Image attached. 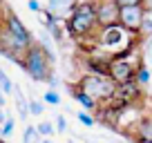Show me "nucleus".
<instances>
[{
	"mask_svg": "<svg viewBox=\"0 0 152 143\" xmlns=\"http://www.w3.org/2000/svg\"><path fill=\"white\" fill-rule=\"evenodd\" d=\"M52 63H54V54H49V52H47V49H45L40 43H34L31 47L25 52L20 67L25 69V74H27L31 81L47 83L49 78L54 76Z\"/></svg>",
	"mask_w": 152,
	"mask_h": 143,
	"instance_id": "f257e3e1",
	"label": "nucleus"
},
{
	"mask_svg": "<svg viewBox=\"0 0 152 143\" xmlns=\"http://www.w3.org/2000/svg\"><path fill=\"white\" fill-rule=\"evenodd\" d=\"M67 34H72L74 38H85L92 36L99 27L96 23V14H94V2H76L72 16L63 23Z\"/></svg>",
	"mask_w": 152,
	"mask_h": 143,
	"instance_id": "f03ea898",
	"label": "nucleus"
},
{
	"mask_svg": "<svg viewBox=\"0 0 152 143\" xmlns=\"http://www.w3.org/2000/svg\"><path fill=\"white\" fill-rule=\"evenodd\" d=\"M76 90L87 94L94 103H107L116 96V85L110 81V76H92V74H83Z\"/></svg>",
	"mask_w": 152,
	"mask_h": 143,
	"instance_id": "7ed1b4c3",
	"label": "nucleus"
},
{
	"mask_svg": "<svg viewBox=\"0 0 152 143\" xmlns=\"http://www.w3.org/2000/svg\"><path fill=\"white\" fill-rule=\"evenodd\" d=\"M119 5V27L125 29L128 34L141 31V20H143V2L141 0H116Z\"/></svg>",
	"mask_w": 152,
	"mask_h": 143,
	"instance_id": "20e7f679",
	"label": "nucleus"
},
{
	"mask_svg": "<svg viewBox=\"0 0 152 143\" xmlns=\"http://www.w3.org/2000/svg\"><path fill=\"white\" fill-rule=\"evenodd\" d=\"M134 74H137V67H134L125 56H114L112 61H110V65H107V76L116 87L132 83Z\"/></svg>",
	"mask_w": 152,
	"mask_h": 143,
	"instance_id": "39448f33",
	"label": "nucleus"
},
{
	"mask_svg": "<svg viewBox=\"0 0 152 143\" xmlns=\"http://www.w3.org/2000/svg\"><path fill=\"white\" fill-rule=\"evenodd\" d=\"M94 14H96V23H99V29H112L119 27V5L116 0H101V2H94Z\"/></svg>",
	"mask_w": 152,
	"mask_h": 143,
	"instance_id": "423d86ee",
	"label": "nucleus"
},
{
	"mask_svg": "<svg viewBox=\"0 0 152 143\" xmlns=\"http://www.w3.org/2000/svg\"><path fill=\"white\" fill-rule=\"evenodd\" d=\"M2 27H5L7 31H9L11 36H14V38L25 47V49H29L34 43H36V40H34V34L29 31L27 27H25V23H23V20H20L16 14H7V16H5V20H2Z\"/></svg>",
	"mask_w": 152,
	"mask_h": 143,
	"instance_id": "0eeeda50",
	"label": "nucleus"
},
{
	"mask_svg": "<svg viewBox=\"0 0 152 143\" xmlns=\"http://www.w3.org/2000/svg\"><path fill=\"white\" fill-rule=\"evenodd\" d=\"M125 29L121 27H112V29H101V45L103 47H112V45H116L119 40L125 38Z\"/></svg>",
	"mask_w": 152,
	"mask_h": 143,
	"instance_id": "6e6552de",
	"label": "nucleus"
},
{
	"mask_svg": "<svg viewBox=\"0 0 152 143\" xmlns=\"http://www.w3.org/2000/svg\"><path fill=\"white\" fill-rule=\"evenodd\" d=\"M137 141H152V116L137 121Z\"/></svg>",
	"mask_w": 152,
	"mask_h": 143,
	"instance_id": "1a4fd4ad",
	"label": "nucleus"
},
{
	"mask_svg": "<svg viewBox=\"0 0 152 143\" xmlns=\"http://www.w3.org/2000/svg\"><path fill=\"white\" fill-rule=\"evenodd\" d=\"M139 36H145V38H152V5L143 2V20H141V31Z\"/></svg>",
	"mask_w": 152,
	"mask_h": 143,
	"instance_id": "9d476101",
	"label": "nucleus"
},
{
	"mask_svg": "<svg viewBox=\"0 0 152 143\" xmlns=\"http://www.w3.org/2000/svg\"><path fill=\"white\" fill-rule=\"evenodd\" d=\"M72 96H74V98L78 101V103H81L83 107H85V112H94L96 107H99V103H94V101H92V98H90V96H87V94H83V92H78V90H76V87H74V92H72Z\"/></svg>",
	"mask_w": 152,
	"mask_h": 143,
	"instance_id": "9b49d317",
	"label": "nucleus"
},
{
	"mask_svg": "<svg viewBox=\"0 0 152 143\" xmlns=\"http://www.w3.org/2000/svg\"><path fill=\"white\" fill-rule=\"evenodd\" d=\"M134 83H137V85H148V83H150V69H148L143 63L137 67V74H134Z\"/></svg>",
	"mask_w": 152,
	"mask_h": 143,
	"instance_id": "f8f14e48",
	"label": "nucleus"
},
{
	"mask_svg": "<svg viewBox=\"0 0 152 143\" xmlns=\"http://www.w3.org/2000/svg\"><path fill=\"white\" fill-rule=\"evenodd\" d=\"M0 92L5 96H9V94H14V83H11V78L5 74V69L0 67Z\"/></svg>",
	"mask_w": 152,
	"mask_h": 143,
	"instance_id": "ddd939ff",
	"label": "nucleus"
},
{
	"mask_svg": "<svg viewBox=\"0 0 152 143\" xmlns=\"http://www.w3.org/2000/svg\"><path fill=\"white\" fill-rule=\"evenodd\" d=\"M36 132H38V136L40 139H52L54 136V123H49V121H43V123H38L36 125Z\"/></svg>",
	"mask_w": 152,
	"mask_h": 143,
	"instance_id": "4468645a",
	"label": "nucleus"
},
{
	"mask_svg": "<svg viewBox=\"0 0 152 143\" xmlns=\"http://www.w3.org/2000/svg\"><path fill=\"white\" fill-rule=\"evenodd\" d=\"M23 143H40V136L36 132V125H27L23 130Z\"/></svg>",
	"mask_w": 152,
	"mask_h": 143,
	"instance_id": "2eb2a0df",
	"label": "nucleus"
},
{
	"mask_svg": "<svg viewBox=\"0 0 152 143\" xmlns=\"http://www.w3.org/2000/svg\"><path fill=\"white\" fill-rule=\"evenodd\" d=\"M14 128H16V121H14V116H7V119H5V123L0 125V136H2V141H5L7 136H11Z\"/></svg>",
	"mask_w": 152,
	"mask_h": 143,
	"instance_id": "dca6fc26",
	"label": "nucleus"
},
{
	"mask_svg": "<svg viewBox=\"0 0 152 143\" xmlns=\"http://www.w3.org/2000/svg\"><path fill=\"white\" fill-rule=\"evenodd\" d=\"M27 110H29V114H31V116H40L45 110H47V107H45V103H43V101L31 98V101H29V107H27Z\"/></svg>",
	"mask_w": 152,
	"mask_h": 143,
	"instance_id": "f3484780",
	"label": "nucleus"
},
{
	"mask_svg": "<svg viewBox=\"0 0 152 143\" xmlns=\"http://www.w3.org/2000/svg\"><path fill=\"white\" fill-rule=\"evenodd\" d=\"M76 119L81 121L85 128H94V125H96V119L90 114V112H85V110H83V112H76Z\"/></svg>",
	"mask_w": 152,
	"mask_h": 143,
	"instance_id": "a211bd4d",
	"label": "nucleus"
},
{
	"mask_svg": "<svg viewBox=\"0 0 152 143\" xmlns=\"http://www.w3.org/2000/svg\"><path fill=\"white\" fill-rule=\"evenodd\" d=\"M43 103L45 105H61V94L54 92V90H47L45 96H43Z\"/></svg>",
	"mask_w": 152,
	"mask_h": 143,
	"instance_id": "6ab92c4d",
	"label": "nucleus"
},
{
	"mask_svg": "<svg viewBox=\"0 0 152 143\" xmlns=\"http://www.w3.org/2000/svg\"><path fill=\"white\" fill-rule=\"evenodd\" d=\"M54 130H56L58 134H65V132H67V119H65L63 114L56 116V121H54Z\"/></svg>",
	"mask_w": 152,
	"mask_h": 143,
	"instance_id": "aec40b11",
	"label": "nucleus"
},
{
	"mask_svg": "<svg viewBox=\"0 0 152 143\" xmlns=\"http://www.w3.org/2000/svg\"><path fill=\"white\" fill-rule=\"evenodd\" d=\"M27 9L34 11V14H40V11H43V5H40L38 0H29V2H27Z\"/></svg>",
	"mask_w": 152,
	"mask_h": 143,
	"instance_id": "412c9836",
	"label": "nucleus"
},
{
	"mask_svg": "<svg viewBox=\"0 0 152 143\" xmlns=\"http://www.w3.org/2000/svg\"><path fill=\"white\" fill-rule=\"evenodd\" d=\"M5 105H7V96L2 94V92H0V110H2V107H5Z\"/></svg>",
	"mask_w": 152,
	"mask_h": 143,
	"instance_id": "4be33fe9",
	"label": "nucleus"
},
{
	"mask_svg": "<svg viewBox=\"0 0 152 143\" xmlns=\"http://www.w3.org/2000/svg\"><path fill=\"white\" fill-rule=\"evenodd\" d=\"M145 52H148V54H152V38H148V43H145Z\"/></svg>",
	"mask_w": 152,
	"mask_h": 143,
	"instance_id": "5701e85b",
	"label": "nucleus"
},
{
	"mask_svg": "<svg viewBox=\"0 0 152 143\" xmlns=\"http://www.w3.org/2000/svg\"><path fill=\"white\" fill-rule=\"evenodd\" d=\"M5 119H7V116H5V112H2V110H0V125H2V123H5Z\"/></svg>",
	"mask_w": 152,
	"mask_h": 143,
	"instance_id": "b1692460",
	"label": "nucleus"
},
{
	"mask_svg": "<svg viewBox=\"0 0 152 143\" xmlns=\"http://www.w3.org/2000/svg\"><path fill=\"white\" fill-rule=\"evenodd\" d=\"M40 143H54L52 139H40Z\"/></svg>",
	"mask_w": 152,
	"mask_h": 143,
	"instance_id": "393cba45",
	"label": "nucleus"
},
{
	"mask_svg": "<svg viewBox=\"0 0 152 143\" xmlns=\"http://www.w3.org/2000/svg\"><path fill=\"white\" fill-rule=\"evenodd\" d=\"M137 143H152V141H137Z\"/></svg>",
	"mask_w": 152,
	"mask_h": 143,
	"instance_id": "a878e982",
	"label": "nucleus"
},
{
	"mask_svg": "<svg viewBox=\"0 0 152 143\" xmlns=\"http://www.w3.org/2000/svg\"><path fill=\"white\" fill-rule=\"evenodd\" d=\"M150 65H152V56H150Z\"/></svg>",
	"mask_w": 152,
	"mask_h": 143,
	"instance_id": "bb28decb",
	"label": "nucleus"
},
{
	"mask_svg": "<svg viewBox=\"0 0 152 143\" xmlns=\"http://www.w3.org/2000/svg\"><path fill=\"white\" fill-rule=\"evenodd\" d=\"M0 143H5V141H0Z\"/></svg>",
	"mask_w": 152,
	"mask_h": 143,
	"instance_id": "cd10ccee",
	"label": "nucleus"
}]
</instances>
